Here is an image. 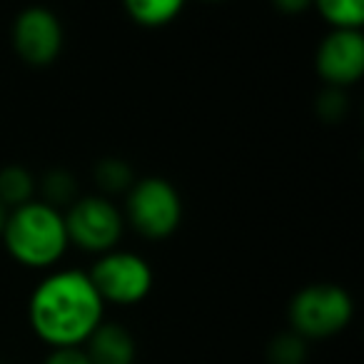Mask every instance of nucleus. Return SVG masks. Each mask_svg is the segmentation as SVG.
I'll use <instances>...</instances> for the list:
<instances>
[{
    "instance_id": "6ab92c4d",
    "label": "nucleus",
    "mask_w": 364,
    "mask_h": 364,
    "mask_svg": "<svg viewBox=\"0 0 364 364\" xmlns=\"http://www.w3.org/2000/svg\"><path fill=\"white\" fill-rule=\"evenodd\" d=\"M6 220H8V210H6V205L0 203V235L6 230Z\"/></svg>"
},
{
    "instance_id": "ddd939ff",
    "label": "nucleus",
    "mask_w": 364,
    "mask_h": 364,
    "mask_svg": "<svg viewBox=\"0 0 364 364\" xmlns=\"http://www.w3.org/2000/svg\"><path fill=\"white\" fill-rule=\"evenodd\" d=\"M38 190L43 193V203L53 205L60 210V205H73L77 195L75 177L68 170H50L48 175H43Z\"/></svg>"
},
{
    "instance_id": "4468645a",
    "label": "nucleus",
    "mask_w": 364,
    "mask_h": 364,
    "mask_svg": "<svg viewBox=\"0 0 364 364\" xmlns=\"http://www.w3.org/2000/svg\"><path fill=\"white\" fill-rule=\"evenodd\" d=\"M307 354V339H302L294 332L277 334L267 347L269 364H304Z\"/></svg>"
},
{
    "instance_id": "20e7f679",
    "label": "nucleus",
    "mask_w": 364,
    "mask_h": 364,
    "mask_svg": "<svg viewBox=\"0 0 364 364\" xmlns=\"http://www.w3.org/2000/svg\"><path fill=\"white\" fill-rule=\"evenodd\" d=\"M127 223L147 240H165L182 223L180 193L162 177H145L130 185L125 198Z\"/></svg>"
},
{
    "instance_id": "2eb2a0df",
    "label": "nucleus",
    "mask_w": 364,
    "mask_h": 364,
    "mask_svg": "<svg viewBox=\"0 0 364 364\" xmlns=\"http://www.w3.org/2000/svg\"><path fill=\"white\" fill-rule=\"evenodd\" d=\"M95 182L105 193H122V190H130L132 170L117 157H105L95 167Z\"/></svg>"
},
{
    "instance_id": "7ed1b4c3",
    "label": "nucleus",
    "mask_w": 364,
    "mask_h": 364,
    "mask_svg": "<svg viewBox=\"0 0 364 364\" xmlns=\"http://www.w3.org/2000/svg\"><path fill=\"white\" fill-rule=\"evenodd\" d=\"M354 317V302L339 284L317 282L302 287L289 302V324L302 339H327L344 332Z\"/></svg>"
},
{
    "instance_id": "f8f14e48",
    "label": "nucleus",
    "mask_w": 364,
    "mask_h": 364,
    "mask_svg": "<svg viewBox=\"0 0 364 364\" xmlns=\"http://www.w3.org/2000/svg\"><path fill=\"white\" fill-rule=\"evenodd\" d=\"M312 6L332 31H362L364 0H314Z\"/></svg>"
},
{
    "instance_id": "9b49d317",
    "label": "nucleus",
    "mask_w": 364,
    "mask_h": 364,
    "mask_svg": "<svg viewBox=\"0 0 364 364\" xmlns=\"http://www.w3.org/2000/svg\"><path fill=\"white\" fill-rule=\"evenodd\" d=\"M122 6L137 26L162 28L180 16L185 0H122Z\"/></svg>"
},
{
    "instance_id": "9d476101",
    "label": "nucleus",
    "mask_w": 364,
    "mask_h": 364,
    "mask_svg": "<svg viewBox=\"0 0 364 364\" xmlns=\"http://www.w3.org/2000/svg\"><path fill=\"white\" fill-rule=\"evenodd\" d=\"M36 193L38 182L31 170L21 165H8L0 170V203L6 205L8 213L36 200Z\"/></svg>"
},
{
    "instance_id": "f3484780",
    "label": "nucleus",
    "mask_w": 364,
    "mask_h": 364,
    "mask_svg": "<svg viewBox=\"0 0 364 364\" xmlns=\"http://www.w3.org/2000/svg\"><path fill=\"white\" fill-rule=\"evenodd\" d=\"M344 110H347V105H344V100H342V95H339L337 87H332L327 95L319 97V115L327 117V120H334V117H339Z\"/></svg>"
},
{
    "instance_id": "f03ea898",
    "label": "nucleus",
    "mask_w": 364,
    "mask_h": 364,
    "mask_svg": "<svg viewBox=\"0 0 364 364\" xmlns=\"http://www.w3.org/2000/svg\"><path fill=\"white\" fill-rule=\"evenodd\" d=\"M0 237L11 257L31 269L58 264L70 245L63 213L43 200H31L28 205L11 210Z\"/></svg>"
},
{
    "instance_id": "0eeeda50",
    "label": "nucleus",
    "mask_w": 364,
    "mask_h": 364,
    "mask_svg": "<svg viewBox=\"0 0 364 364\" xmlns=\"http://www.w3.org/2000/svg\"><path fill=\"white\" fill-rule=\"evenodd\" d=\"M63 43H65L63 26L53 11L33 6L18 13L13 23V48L18 58L26 60L28 65L46 68L55 63L63 50Z\"/></svg>"
},
{
    "instance_id": "a211bd4d",
    "label": "nucleus",
    "mask_w": 364,
    "mask_h": 364,
    "mask_svg": "<svg viewBox=\"0 0 364 364\" xmlns=\"http://www.w3.org/2000/svg\"><path fill=\"white\" fill-rule=\"evenodd\" d=\"M274 8H277L279 13H287V16H297V13L307 11V8H312L314 0H272Z\"/></svg>"
},
{
    "instance_id": "6e6552de",
    "label": "nucleus",
    "mask_w": 364,
    "mask_h": 364,
    "mask_svg": "<svg viewBox=\"0 0 364 364\" xmlns=\"http://www.w3.org/2000/svg\"><path fill=\"white\" fill-rule=\"evenodd\" d=\"M317 75L329 87L354 85L364 73V38L362 31H332L314 55Z\"/></svg>"
},
{
    "instance_id": "423d86ee",
    "label": "nucleus",
    "mask_w": 364,
    "mask_h": 364,
    "mask_svg": "<svg viewBox=\"0 0 364 364\" xmlns=\"http://www.w3.org/2000/svg\"><path fill=\"white\" fill-rule=\"evenodd\" d=\"M63 218H65L70 245H77L92 255H105L115 250L122 237V225H125L120 210L100 195L75 200Z\"/></svg>"
},
{
    "instance_id": "dca6fc26",
    "label": "nucleus",
    "mask_w": 364,
    "mask_h": 364,
    "mask_svg": "<svg viewBox=\"0 0 364 364\" xmlns=\"http://www.w3.org/2000/svg\"><path fill=\"white\" fill-rule=\"evenodd\" d=\"M43 364H90L82 347H65V349H50L48 359Z\"/></svg>"
},
{
    "instance_id": "1a4fd4ad",
    "label": "nucleus",
    "mask_w": 364,
    "mask_h": 364,
    "mask_svg": "<svg viewBox=\"0 0 364 364\" xmlns=\"http://www.w3.org/2000/svg\"><path fill=\"white\" fill-rule=\"evenodd\" d=\"M82 352L87 354L90 364H135L137 357L132 334L122 324L105 322V319L82 344Z\"/></svg>"
},
{
    "instance_id": "39448f33",
    "label": "nucleus",
    "mask_w": 364,
    "mask_h": 364,
    "mask_svg": "<svg viewBox=\"0 0 364 364\" xmlns=\"http://www.w3.org/2000/svg\"><path fill=\"white\" fill-rule=\"evenodd\" d=\"M92 287L97 289L102 302L130 307L150 294L152 289V267L135 252H110L100 255L92 269L87 272Z\"/></svg>"
},
{
    "instance_id": "f257e3e1",
    "label": "nucleus",
    "mask_w": 364,
    "mask_h": 364,
    "mask_svg": "<svg viewBox=\"0 0 364 364\" xmlns=\"http://www.w3.org/2000/svg\"><path fill=\"white\" fill-rule=\"evenodd\" d=\"M28 319L41 342L50 349L82 347L105 319V302L82 269L48 274L33 289Z\"/></svg>"
}]
</instances>
